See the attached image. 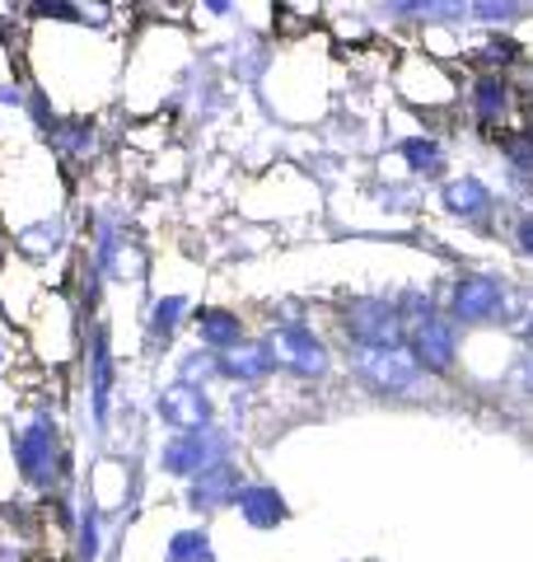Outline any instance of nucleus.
<instances>
[{
  "instance_id": "obj_1",
  "label": "nucleus",
  "mask_w": 533,
  "mask_h": 562,
  "mask_svg": "<svg viewBox=\"0 0 533 562\" xmlns=\"http://www.w3.org/2000/svg\"><path fill=\"white\" fill-rule=\"evenodd\" d=\"M496 305H501V286L487 277H468L464 286H458V301H454L458 319H491Z\"/></svg>"
},
{
  "instance_id": "obj_2",
  "label": "nucleus",
  "mask_w": 533,
  "mask_h": 562,
  "mask_svg": "<svg viewBox=\"0 0 533 562\" xmlns=\"http://www.w3.org/2000/svg\"><path fill=\"white\" fill-rule=\"evenodd\" d=\"M444 202H450L454 211H468V216H473V211H483V206H487V192H483V183L464 179V183H454V188H450V198H444Z\"/></svg>"
},
{
  "instance_id": "obj_3",
  "label": "nucleus",
  "mask_w": 533,
  "mask_h": 562,
  "mask_svg": "<svg viewBox=\"0 0 533 562\" xmlns=\"http://www.w3.org/2000/svg\"><path fill=\"white\" fill-rule=\"evenodd\" d=\"M514 239H520V249L533 258V216H529V221H520V231H514Z\"/></svg>"
}]
</instances>
